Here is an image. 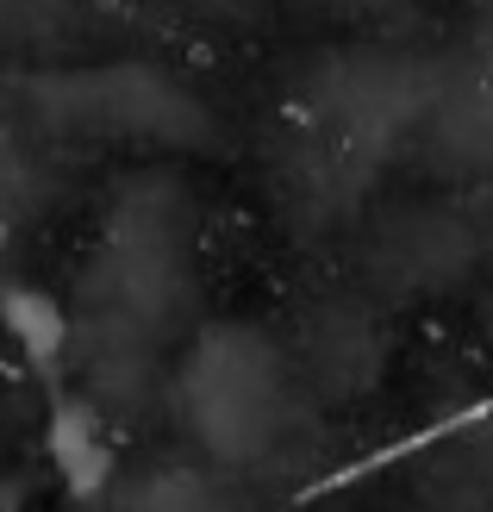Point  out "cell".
<instances>
[{"label":"cell","mask_w":493,"mask_h":512,"mask_svg":"<svg viewBox=\"0 0 493 512\" xmlns=\"http://www.w3.org/2000/svg\"><path fill=\"white\" fill-rule=\"evenodd\" d=\"M450 138L475 169H493V13L481 19L475 50L450 88Z\"/></svg>","instance_id":"obj_1"},{"label":"cell","mask_w":493,"mask_h":512,"mask_svg":"<svg viewBox=\"0 0 493 512\" xmlns=\"http://www.w3.org/2000/svg\"><path fill=\"white\" fill-rule=\"evenodd\" d=\"M50 450H57V469L69 475L75 494H94L113 469L107 438H100V425L82 400H57V413H50Z\"/></svg>","instance_id":"obj_2"},{"label":"cell","mask_w":493,"mask_h":512,"mask_svg":"<svg viewBox=\"0 0 493 512\" xmlns=\"http://www.w3.org/2000/svg\"><path fill=\"white\" fill-rule=\"evenodd\" d=\"M0 319H7V331L19 338V350L32 356L38 369H50L63 356V344H69L63 306L50 294H38V288H7V294H0Z\"/></svg>","instance_id":"obj_3"},{"label":"cell","mask_w":493,"mask_h":512,"mask_svg":"<svg viewBox=\"0 0 493 512\" xmlns=\"http://www.w3.org/2000/svg\"><path fill=\"white\" fill-rule=\"evenodd\" d=\"M0 250H7V219H0Z\"/></svg>","instance_id":"obj_4"}]
</instances>
